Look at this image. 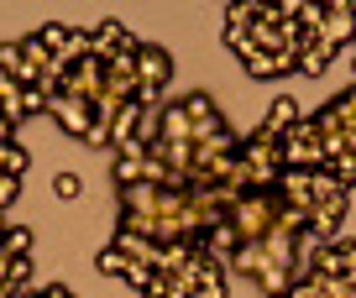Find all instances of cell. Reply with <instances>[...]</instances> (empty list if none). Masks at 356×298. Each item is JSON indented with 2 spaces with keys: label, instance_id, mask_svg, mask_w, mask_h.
Segmentation results:
<instances>
[{
  "label": "cell",
  "instance_id": "6da1fadb",
  "mask_svg": "<svg viewBox=\"0 0 356 298\" xmlns=\"http://www.w3.org/2000/svg\"><path fill=\"white\" fill-rule=\"evenodd\" d=\"M136 78H142L136 105H163V89H168V78H173V53H168L163 42H142L136 47Z\"/></svg>",
  "mask_w": 356,
  "mask_h": 298
},
{
  "label": "cell",
  "instance_id": "7a4b0ae2",
  "mask_svg": "<svg viewBox=\"0 0 356 298\" xmlns=\"http://www.w3.org/2000/svg\"><path fill=\"white\" fill-rule=\"evenodd\" d=\"M47 115H53L68 136H79V142H84L89 126H95V105L79 99V94H53V99H47Z\"/></svg>",
  "mask_w": 356,
  "mask_h": 298
},
{
  "label": "cell",
  "instance_id": "3957f363",
  "mask_svg": "<svg viewBox=\"0 0 356 298\" xmlns=\"http://www.w3.org/2000/svg\"><path fill=\"white\" fill-rule=\"evenodd\" d=\"M320 42H330L335 53H351V42H356V6L351 0H330V16H325V26H320Z\"/></svg>",
  "mask_w": 356,
  "mask_h": 298
},
{
  "label": "cell",
  "instance_id": "277c9868",
  "mask_svg": "<svg viewBox=\"0 0 356 298\" xmlns=\"http://www.w3.org/2000/svg\"><path fill=\"white\" fill-rule=\"evenodd\" d=\"M136 47H142V42H136L121 22H100V26H95V58H105V63L121 58V53H136Z\"/></svg>",
  "mask_w": 356,
  "mask_h": 298
},
{
  "label": "cell",
  "instance_id": "5b68a950",
  "mask_svg": "<svg viewBox=\"0 0 356 298\" xmlns=\"http://www.w3.org/2000/svg\"><path fill=\"white\" fill-rule=\"evenodd\" d=\"M293 283H299V267H278V262H267L262 277H257V288H262V298H289Z\"/></svg>",
  "mask_w": 356,
  "mask_h": 298
},
{
  "label": "cell",
  "instance_id": "8992f818",
  "mask_svg": "<svg viewBox=\"0 0 356 298\" xmlns=\"http://www.w3.org/2000/svg\"><path fill=\"white\" fill-rule=\"evenodd\" d=\"M341 220H346V204H309V235L320 246L341 231Z\"/></svg>",
  "mask_w": 356,
  "mask_h": 298
},
{
  "label": "cell",
  "instance_id": "52a82bcc",
  "mask_svg": "<svg viewBox=\"0 0 356 298\" xmlns=\"http://www.w3.org/2000/svg\"><path fill=\"white\" fill-rule=\"evenodd\" d=\"M163 142H194V121L184 110V99H168L163 105Z\"/></svg>",
  "mask_w": 356,
  "mask_h": 298
},
{
  "label": "cell",
  "instance_id": "ba28073f",
  "mask_svg": "<svg viewBox=\"0 0 356 298\" xmlns=\"http://www.w3.org/2000/svg\"><path fill=\"white\" fill-rule=\"evenodd\" d=\"M304 121V115H299V105H293V99L289 94H278V99H273V110H267V131H273V136H278V142H283V136H289L293 131V126H299Z\"/></svg>",
  "mask_w": 356,
  "mask_h": 298
},
{
  "label": "cell",
  "instance_id": "9c48e42d",
  "mask_svg": "<svg viewBox=\"0 0 356 298\" xmlns=\"http://www.w3.org/2000/svg\"><path fill=\"white\" fill-rule=\"evenodd\" d=\"M184 110H189V121H194V136H200L204 126H215V121H220V110H215V99L204 94V89H194V94H184Z\"/></svg>",
  "mask_w": 356,
  "mask_h": 298
},
{
  "label": "cell",
  "instance_id": "30bf717a",
  "mask_svg": "<svg viewBox=\"0 0 356 298\" xmlns=\"http://www.w3.org/2000/svg\"><path fill=\"white\" fill-rule=\"evenodd\" d=\"M330 58H335V47L314 37V42H309V47H304V53H299V74H309V78H325V68H330Z\"/></svg>",
  "mask_w": 356,
  "mask_h": 298
},
{
  "label": "cell",
  "instance_id": "8fae6325",
  "mask_svg": "<svg viewBox=\"0 0 356 298\" xmlns=\"http://www.w3.org/2000/svg\"><path fill=\"white\" fill-rule=\"evenodd\" d=\"M111 178H115V188L147 183V163H142V157H115V163H111Z\"/></svg>",
  "mask_w": 356,
  "mask_h": 298
},
{
  "label": "cell",
  "instance_id": "7c38bea8",
  "mask_svg": "<svg viewBox=\"0 0 356 298\" xmlns=\"http://www.w3.org/2000/svg\"><path fill=\"white\" fill-rule=\"evenodd\" d=\"M26 167H32V152H26L22 142H0V173H11V178H22Z\"/></svg>",
  "mask_w": 356,
  "mask_h": 298
},
{
  "label": "cell",
  "instance_id": "4fadbf2b",
  "mask_svg": "<svg viewBox=\"0 0 356 298\" xmlns=\"http://www.w3.org/2000/svg\"><path fill=\"white\" fill-rule=\"evenodd\" d=\"M262 267H267V251H262V241H257V246H241V251H236L231 272H241V277H262Z\"/></svg>",
  "mask_w": 356,
  "mask_h": 298
},
{
  "label": "cell",
  "instance_id": "5bb4252c",
  "mask_svg": "<svg viewBox=\"0 0 356 298\" xmlns=\"http://www.w3.org/2000/svg\"><path fill=\"white\" fill-rule=\"evenodd\" d=\"M32 241H37V235H32V225H16V220H11V231L0 235L6 256H32Z\"/></svg>",
  "mask_w": 356,
  "mask_h": 298
},
{
  "label": "cell",
  "instance_id": "9a60e30c",
  "mask_svg": "<svg viewBox=\"0 0 356 298\" xmlns=\"http://www.w3.org/2000/svg\"><path fill=\"white\" fill-rule=\"evenodd\" d=\"M37 37H42V47H47L53 58H63V53H68V37H74V26H63V22H47Z\"/></svg>",
  "mask_w": 356,
  "mask_h": 298
},
{
  "label": "cell",
  "instance_id": "2e32d148",
  "mask_svg": "<svg viewBox=\"0 0 356 298\" xmlns=\"http://www.w3.org/2000/svg\"><path fill=\"white\" fill-rule=\"evenodd\" d=\"M246 74H252V78H278L283 74V63H278V53H252V58H246Z\"/></svg>",
  "mask_w": 356,
  "mask_h": 298
},
{
  "label": "cell",
  "instance_id": "e0dca14e",
  "mask_svg": "<svg viewBox=\"0 0 356 298\" xmlns=\"http://www.w3.org/2000/svg\"><path fill=\"white\" fill-rule=\"evenodd\" d=\"M95 267H100L105 277H126V267H131V256H126V251H115V246H105V251L95 256Z\"/></svg>",
  "mask_w": 356,
  "mask_h": 298
},
{
  "label": "cell",
  "instance_id": "ac0fdd59",
  "mask_svg": "<svg viewBox=\"0 0 356 298\" xmlns=\"http://www.w3.org/2000/svg\"><path fill=\"white\" fill-rule=\"evenodd\" d=\"M189 298H225V272H204Z\"/></svg>",
  "mask_w": 356,
  "mask_h": 298
},
{
  "label": "cell",
  "instance_id": "d6986e66",
  "mask_svg": "<svg viewBox=\"0 0 356 298\" xmlns=\"http://www.w3.org/2000/svg\"><path fill=\"white\" fill-rule=\"evenodd\" d=\"M6 283H11L16 293H26V283H32V256H11V272H6Z\"/></svg>",
  "mask_w": 356,
  "mask_h": 298
},
{
  "label": "cell",
  "instance_id": "ffe728a7",
  "mask_svg": "<svg viewBox=\"0 0 356 298\" xmlns=\"http://www.w3.org/2000/svg\"><path fill=\"white\" fill-rule=\"evenodd\" d=\"M152 277H157V267H147V262H131V267H126V283H131L136 293H147V288H152Z\"/></svg>",
  "mask_w": 356,
  "mask_h": 298
},
{
  "label": "cell",
  "instance_id": "44dd1931",
  "mask_svg": "<svg viewBox=\"0 0 356 298\" xmlns=\"http://www.w3.org/2000/svg\"><path fill=\"white\" fill-rule=\"evenodd\" d=\"M330 105L341 110V126H356V84H351V89H341V94H335Z\"/></svg>",
  "mask_w": 356,
  "mask_h": 298
},
{
  "label": "cell",
  "instance_id": "7402d4cb",
  "mask_svg": "<svg viewBox=\"0 0 356 298\" xmlns=\"http://www.w3.org/2000/svg\"><path fill=\"white\" fill-rule=\"evenodd\" d=\"M53 194H58V199H79V194H84V178L58 173V178H53Z\"/></svg>",
  "mask_w": 356,
  "mask_h": 298
},
{
  "label": "cell",
  "instance_id": "603a6c76",
  "mask_svg": "<svg viewBox=\"0 0 356 298\" xmlns=\"http://www.w3.org/2000/svg\"><path fill=\"white\" fill-rule=\"evenodd\" d=\"M16 68H22V42H0V74L16 78Z\"/></svg>",
  "mask_w": 356,
  "mask_h": 298
},
{
  "label": "cell",
  "instance_id": "cb8c5ba5",
  "mask_svg": "<svg viewBox=\"0 0 356 298\" xmlns=\"http://www.w3.org/2000/svg\"><path fill=\"white\" fill-rule=\"evenodd\" d=\"M16 194H22V178H11V173H0V215L16 204Z\"/></svg>",
  "mask_w": 356,
  "mask_h": 298
},
{
  "label": "cell",
  "instance_id": "d4e9b609",
  "mask_svg": "<svg viewBox=\"0 0 356 298\" xmlns=\"http://www.w3.org/2000/svg\"><path fill=\"white\" fill-rule=\"evenodd\" d=\"M330 167H335V178H341V183H346V188H351V183H356V152H346V157H335V163H330Z\"/></svg>",
  "mask_w": 356,
  "mask_h": 298
},
{
  "label": "cell",
  "instance_id": "484cf974",
  "mask_svg": "<svg viewBox=\"0 0 356 298\" xmlns=\"http://www.w3.org/2000/svg\"><path fill=\"white\" fill-rule=\"evenodd\" d=\"M289 298H325V288L314 283V272H304L299 283H293V293H289Z\"/></svg>",
  "mask_w": 356,
  "mask_h": 298
},
{
  "label": "cell",
  "instance_id": "4316f807",
  "mask_svg": "<svg viewBox=\"0 0 356 298\" xmlns=\"http://www.w3.org/2000/svg\"><path fill=\"white\" fill-rule=\"evenodd\" d=\"M37 110H47V94L42 89H26V115H37Z\"/></svg>",
  "mask_w": 356,
  "mask_h": 298
},
{
  "label": "cell",
  "instance_id": "83f0119b",
  "mask_svg": "<svg viewBox=\"0 0 356 298\" xmlns=\"http://www.w3.org/2000/svg\"><path fill=\"white\" fill-rule=\"evenodd\" d=\"M0 142H16V121H6V115H0Z\"/></svg>",
  "mask_w": 356,
  "mask_h": 298
},
{
  "label": "cell",
  "instance_id": "f1b7e54d",
  "mask_svg": "<svg viewBox=\"0 0 356 298\" xmlns=\"http://www.w3.org/2000/svg\"><path fill=\"white\" fill-rule=\"evenodd\" d=\"M47 298H79V293H74V288H63V283H53V288H47Z\"/></svg>",
  "mask_w": 356,
  "mask_h": 298
},
{
  "label": "cell",
  "instance_id": "f546056e",
  "mask_svg": "<svg viewBox=\"0 0 356 298\" xmlns=\"http://www.w3.org/2000/svg\"><path fill=\"white\" fill-rule=\"evenodd\" d=\"M6 231H11V220H6V215H0V235H6Z\"/></svg>",
  "mask_w": 356,
  "mask_h": 298
},
{
  "label": "cell",
  "instance_id": "4dcf8cb0",
  "mask_svg": "<svg viewBox=\"0 0 356 298\" xmlns=\"http://www.w3.org/2000/svg\"><path fill=\"white\" fill-rule=\"evenodd\" d=\"M351 58H356V42H351Z\"/></svg>",
  "mask_w": 356,
  "mask_h": 298
},
{
  "label": "cell",
  "instance_id": "1f68e13d",
  "mask_svg": "<svg viewBox=\"0 0 356 298\" xmlns=\"http://www.w3.org/2000/svg\"><path fill=\"white\" fill-rule=\"evenodd\" d=\"M0 105H6V94H0Z\"/></svg>",
  "mask_w": 356,
  "mask_h": 298
}]
</instances>
